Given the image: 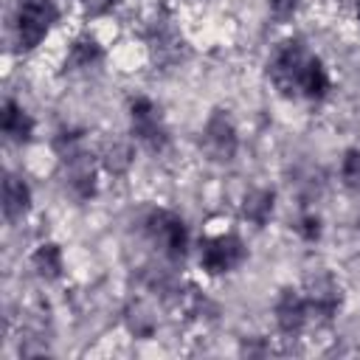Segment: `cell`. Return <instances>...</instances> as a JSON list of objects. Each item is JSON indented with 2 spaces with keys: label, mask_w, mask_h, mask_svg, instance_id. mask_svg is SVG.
Returning a JSON list of instances; mask_svg holds the SVG:
<instances>
[{
  "label": "cell",
  "mask_w": 360,
  "mask_h": 360,
  "mask_svg": "<svg viewBox=\"0 0 360 360\" xmlns=\"http://www.w3.org/2000/svg\"><path fill=\"white\" fill-rule=\"evenodd\" d=\"M295 11H298V0H270V14H273L278 22L292 20Z\"/></svg>",
  "instance_id": "44dd1931"
},
{
  "label": "cell",
  "mask_w": 360,
  "mask_h": 360,
  "mask_svg": "<svg viewBox=\"0 0 360 360\" xmlns=\"http://www.w3.org/2000/svg\"><path fill=\"white\" fill-rule=\"evenodd\" d=\"M309 48L301 37H290L284 39L276 53L267 62V76L273 82V87L284 96V98H298L301 96V73L309 62Z\"/></svg>",
  "instance_id": "6da1fadb"
},
{
  "label": "cell",
  "mask_w": 360,
  "mask_h": 360,
  "mask_svg": "<svg viewBox=\"0 0 360 360\" xmlns=\"http://www.w3.org/2000/svg\"><path fill=\"white\" fill-rule=\"evenodd\" d=\"M273 202H276V194L270 188H253L242 200V217L248 222H253L256 228H262V225H267V219L273 214Z\"/></svg>",
  "instance_id": "4fadbf2b"
},
{
  "label": "cell",
  "mask_w": 360,
  "mask_h": 360,
  "mask_svg": "<svg viewBox=\"0 0 360 360\" xmlns=\"http://www.w3.org/2000/svg\"><path fill=\"white\" fill-rule=\"evenodd\" d=\"M82 6H84V11L90 17H101V14L112 11L118 6V0H82Z\"/></svg>",
  "instance_id": "7402d4cb"
},
{
  "label": "cell",
  "mask_w": 360,
  "mask_h": 360,
  "mask_svg": "<svg viewBox=\"0 0 360 360\" xmlns=\"http://www.w3.org/2000/svg\"><path fill=\"white\" fill-rule=\"evenodd\" d=\"M127 326H129V332H132L135 338L146 340V338H152V335H155L158 321H155V315H152V312L138 301V304H132V307L127 309Z\"/></svg>",
  "instance_id": "ac0fdd59"
},
{
  "label": "cell",
  "mask_w": 360,
  "mask_h": 360,
  "mask_svg": "<svg viewBox=\"0 0 360 360\" xmlns=\"http://www.w3.org/2000/svg\"><path fill=\"white\" fill-rule=\"evenodd\" d=\"M295 231H298V236H301V239L315 242V239L321 236V217H315V214H304V217L298 219Z\"/></svg>",
  "instance_id": "ffe728a7"
},
{
  "label": "cell",
  "mask_w": 360,
  "mask_h": 360,
  "mask_svg": "<svg viewBox=\"0 0 360 360\" xmlns=\"http://www.w3.org/2000/svg\"><path fill=\"white\" fill-rule=\"evenodd\" d=\"M236 146H239L236 127H233L228 110L217 107V110L208 115L205 127H202V149H205V155H208L211 160L228 163V160H233Z\"/></svg>",
  "instance_id": "8992f818"
},
{
  "label": "cell",
  "mask_w": 360,
  "mask_h": 360,
  "mask_svg": "<svg viewBox=\"0 0 360 360\" xmlns=\"http://www.w3.org/2000/svg\"><path fill=\"white\" fill-rule=\"evenodd\" d=\"M31 267L37 270L39 278L45 281H56L62 276V248L56 242H42L34 253H31Z\"/></svg>",
  "instance_id": "5bb4252c"
},
{
  "label": "cell",
  "mask_w": 360,
  "mask_h": 360,
  "mask_svg": "<svg viewBox=\"0 0 360 360\" xmlns=\"http://www.w3.org/2000/svg\"><path fill=\"white\" fill-rule=\"evenodd\" d=\"M329 73H326V68H323V62H321V56H309V62H307V68H304V73H301V98H307V101H323L326 98V93H329Z\"/></svg>",
  "instance_id": "7c38bea8"
},
{
  "label": "cell",
  "mask_w": 360,
  "mask_h": 360,
  "mask_svg": "<svg viewBox=\"0 0 360 360\" xmlns=\"http://www.w3.org/2000/svg\"><path fill=\"white\" fill-rule=\"evenodd\" d=\"M273 312H276V323H278V329H281L284 335H298V332L307 326V321L312 318L304 292H298V290H292V287H284V290L278 292Z\"/></svg>",
  "instance_id": "ba28073f"
},
{
  "label": "cell",
  "mask_w": 360,
  "mask_h": 360,
  "mask_svg": "<svg viewBox=\"0 0 360 360\" xmlns=\"http://www.w3.org/2000/svg\"><path fill=\"white\" fill-rule=\"evenodd\" d=\"M357 17H360V0H357Z\"/></svg>",
  "instance_id": "603a6c76"
},
{
  "label": "cell",
  "mask_w": 360,
  "mask_h": 360,
  "mask_svg": "<svg viewBox=\"0 0 360 360\" xmlns=\"http://www.w3.org/2000/svg\"><path fill=\"white\" fill-rule=\"evenodd\" d=\"M340 180L349 191H360V149H349L340 163Z\"/></svg>",
  "instance_id": "d6986e66"
},
{
  "label": "cell",
  "mask_w": 360,
  "mask_h": 360,
  "mask_svg": "<svg viewBox=\"0 0 360 360\" xmlns=\"http://www.w3.org/2000/svg\"><path fill=\"white\" fill-rule=\"evenodd\" d=\"M129 129L132 138L143 143L149 152H163L169 146V127L163 121V112L146 96L129 98Z\"/></svg>",
  "instance_id": "277c9868"
},
{
  "label": "cell",
  "mask_w": 360,
  "mask_h": 360,
  "mask_svg": "<svg viewBox=\"0 0 360 360\" xmlns=\"http://www.w3.org/2000/svg\"><path fill=\"white\" fill-rule=\"evenodd\" d=\"M248 259V248L236 233H219L200 242V267L208 276H222L236 270Z\"/></svg>",
  "instance_id": "5b68a950"
},
{
  "label": "cell",
  "mask_w": 360,
  "mask_h": 360,
  "mask_svg": "<svg viewBox=\"0 0 360 360\" xmlns=\"http://www.w3.org/2000/svg\"><path fill=\"white\" fill-rule=\"evenodd\" d=\"M149 48H152V53L155 56H166V53H172V59H177L180 56V45H183V37H177V31L172 28V25H163V22H158L155 28H152V37H149Z\"/></svg>",
  "instance_id": "2e32d148"
},
{
  "label": "cell",
  "mask_w": 360,
  "mask_h": 360,
  "mask_svg": "<svg viewBox=\"0 0 360 360\" xmlns=\"http://www.w3.org/2000/svg\"><path fill=\"white\" fill-rule=\"evenodd\" d=\"M304 298H307L309 315L312 318H321V321H329L340 309V301H343L340 287L335 284V278L329 273L309 276L307 278V287H304Z\"/></svg>",
  "instance_id": "52a82bcc"
},
{
  "label": "cell",
  "mask_w": 360,
  "mask_h": 360,
  "mask_svg": "<svg viewBox=\"0 0 360 360\" xmlns=\"http://www.w3.org/2000/svg\"><path fill=\"white\" fill-rule=\"evenodd\" d=\"M62 163L68 166V188H70V194L76 200H82V202L90 200L96 194V169H93L90 158L84 152H79V155H73V158H68Z\"/></svg>",
  "instance_id": "9c48e42d"
},
{
  "label": "cell",
  "mask_w": 360,
  "mask_h": 360,
  "mask_svg": "<svg viewBox=\"0 0 360 360\" xmlns=\"http://www.w3.org/2000/svg\"><path fill=\"white\" fill-rule=\"evenodd\" d=\"M28 208H31L28 183L22 177L6 172V177H3V217L8 222H17V219H22L28 214Z\"/></svg>",
  "instance_id": "8fae6325"
},
{
  "label": "cell",
  "mask_w": 360,
  "mask_h": 360,
  "mask_svg": "<svg viewBox=\"0 0 360 360\" xmlns=\"http://www.w3.org/2000/svg\"><path fill=\"white\" fill-rule=\"evenodd\" d=\"M132 158H135V152H132V143H129V141H112V143H107L104 152H101V163H104V169L112 172V174H124V172L129 169Z\"/></svg>",
  "instance_id": "e0dca14e"
},
{
  "label": "cell",
  "mask_w": 360,
  "mask_h": 360,
  "mask_svg": "<svg viewBox=\"0 0 360 360\" xmlns=\"http://www.w3.org/2000/svg\"><path fill=\"white\" fill-rule=\"evenodd\" d=\"M98 59H101V45L90 37H79V39H73V45L68 51L65 70H84V68L96 65Z\"/></svg>",
  "instance_id": "9a60e30c"
},
{
  "label": "cell",
  "mask_w": 360,
  "mask_h": 360,
  "mask_svg": "<svg viewBox=\"0 0 360 360\" xmlns=\"http://www.w3.org/2000/svg\"><path fill=\"white\" fill-rule=\"evenodd\" d=\"M0 129H3V135L8 141L28 143L34 138V118L14 98H6L3 101V110H0Z\"/></svg>",
  "instance_id": "30bf717a"
},
{
  "label": "cell",
  "mask_w": 360,
  "mask_h": 360,
  "mask_svg": "<svg viewBox=\"0 0 360 360\" xmlns=\"http://www.w3.org/2000/svg\"><path fill=\"white\" fill-rule=\"evenodd\" d=\"M143 233L172 262L183 259L188 253V228H186L183 217L169 208H152L143 217Z\"/></svg>",
  "instance_id": "3957f363"
},
{
  "label": "cell",
  "mask_w": 360,
  "mask_h": 360,
  "mask_svg": "<svg viewBox=\"0 0 360 360\" xmlns=\"http://www.w3.org/2000/svg\"><path fill=\"white\" fill-rule=\"evenodd\" d=\"M59 20V8L53 0H20L14 11V42L17 51H34Z\"/></svg>",
  "instance_id": "7a4b0ae2"
}]
</instances>
